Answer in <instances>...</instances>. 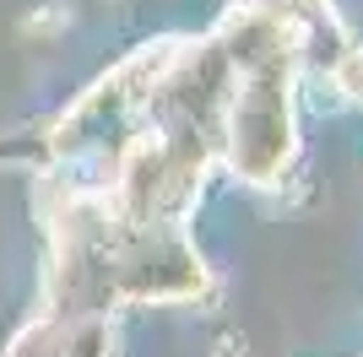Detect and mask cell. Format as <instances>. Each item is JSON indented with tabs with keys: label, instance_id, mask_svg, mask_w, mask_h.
Segmentation results:
<instances>
[{
	"label": "cell",
	"instance_id": "3",
	"mask_svg": "<svg viewBox=\"0 0 363 357\" xmlns=\"http://www.w3.org/2000/svg\"><path fill=\"white\" fill-rule=\"evenodd\" d=\"M55 28H65V6H38L33 16H22V33H55Z\"/></svg>",
	"mask_w": 363,
	"mask_h": 357
},
{
	"label": "cell",
	"instance_id": "1",
	"mask_svg": "<svg viewBox=\"0 0 363 357\" xmlns=\"http://www.w3.org/2000/svg\"><path fill=\"white\" fill-rule=\"evenodd\" d=\"M11 357H114V330L108 319H60L44 314L16 336Z\"/></svg>",
	"mask_w": 363,
	"mask_h": 357
},
{
	"label": "cell",
	"instance_id": "4",
	"mask_svg": "<svg viewBox=\"0 0 363 357\" xmlns=\"http://www.w3.org/2000/svg\"><path fill=\"white\" fill-rule=\"evenodd\" d=\"M244 346H250V341H244L239 330H223V336L212 341V352H217V357H244Z\"/></svg>",
	"mask_w": 363,
	"mask_h": 357
},
{
	"label": "cell",
	"instance_id": "2",
	"mask_svg": "<svg viewBox=\"0 0 363 357\" xmlns=\"http://www.w3.org/2000/svg\"><path fill=\"white\" fill-rule=\"evenodd\" d=\"M331 76H336V87H342V98H358L363 103V49H347L331 65Z\"/></svg>",
	"mask_w": 363,
	"mask_h": 357
}]
</instances>
